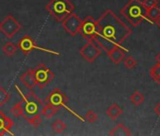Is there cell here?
<instances>
[{"instance_id": "cell-1", "label": "cell", "mask_w": 160, "mask_h": 136, "mask_svg": "<svg viewBox=\"0 0 160 136\" xmlns=\"http://www.w3.org/2000/svg\"><path fill=\"white\" fill-rule=\"evenodd\" d=\"M132 34L127 27L111 10H107L97 20V30L94 41L102 50L108 52L122 46V43Z\"/></svg>"}, {"instance_id": "cell-2", "label": "cell", "mask_w": 160, "mask_h": 136, "mask_svg": "<svg viewBox=\"0 0 160 136\" xmlns=\"http://www.w3.org/2000/svg\"><path fill=\"white\" fill-rule=\"evenodd\" d=\"M147 8L141 0H129L120 11V13L128 21V23L136 28L147 19Z\"/></svg>"}, {"instance_id": "cell-3", "label": "cell", "mask_w": 160, "mask_h": 136, "mask_svg": "<svg viewBox=\"0 0 160 136\" xmlns=\"http://www.w3.org/2000/svg\"><path fill=\"white\" fill-rule=\"evenodd\" d=\"M14 88L22 97V100L18 102L22 108V116L26 120H29L32 116L36 114H41V109L43 102L37 97V95L34 92H28L27 95H24L22 90L16 84L14 85Z\"/></svg>"}, {"instance_id": "cell-4", "label": "cell", "mask_w": 160, "mask_h": 136, "mask_svg": "<svg viewBox=\"0 0 160 136\" xmlns=\"http://www.w3.org/2000/svg\"><path fill=\"white\" fill-rule=\"evenodd\" d=\"M45 10L58 22H61L68 14L73 12L74 5L71 0H51Z\"/></svg>"}, {"instance_id": "cell-5", "label": "cell", "mask_w": 160, "mask_h": 136, "mask_svg": "<svg viewBox=\"0 0 160 136\" xmlns=\"http://www.w3.org/2000/svg\"><path fill=\"white\" fill-rule=\"evenodd\" d=\"M69 99L67 98L66 95L59 89H54L51 94L45 98L44 102H47L49 103L50 105H52L55 109L58 110L60 107H63L64 109H66L69 112H71L73 116H75L77 119H79L81 122H84L85 119L84 117L82 116H80L78 113H76L74 111H72L70 107H68L67 103H68Z\"/></svg>"}, {"instance_id": "cell-6", "label": "cell", "mask_w": 160, "mask_h": 136, "mask_svg": "<svg viewBox=\"0 0 160 136\" xmlns=\"http://www.w3.org/2000/svg\"><path fill=\"white\" fill-rule=\"evenodd\" d=\"M33 71H34L36 86H38L40 89L44 88L56 77V75L51 71V69H49L48 67H46V65L42 63L39 64L35 69H33Z\"/></svg>"}, {"instance_id": "cell-7", "label": "cell", "mask_w": 160, "mask_h": 136, "mask_svg": "<svg viewBox=\"0 0 160 136\" xmlns=\"http://www.w3.org/2000/svg\"><path fill=\"white\" fill-rule=\"evenodd\" d=\"M17 46L21 49V51L26 56H28L33 50H40V51H42V52H46V53H49V54L56 55V56H60V53L58 52V51L51 50V49L42 47L41 45H38L35 43V41L30 36H28V35H26V36L22 37V39L18 42Z\"/></svg>"}, {"instance_id": "cell-8", "label": "cell", "mask_w": 160, "mask_h": 136, "mask_svg": "<svg viewBox=\"0 0 160 136\" xmlns=\"http://www.w3.org/2000/svg\"><path fill=\"white\" fill-rule=\"evenodd\" d=\"M60 23L67 33H69L71 36H76L79 33L80 28H81L82 19L72 12L68 14Z\"/></svg>"}, {"instance_id": "cell-9", "label": "cell", "mask_w": 160, "mask_h": 136, "mask_svg": "<svg viewBox=\"0 0 160 136\" xmlns=\"http://www.w3.org/2000/svg\"><path fill=\"white\" fill-rule=\"evenodd\" d=\"M22 26L12 15H8L6 18L0 22V31H1L7 38H12L21 29Z\"/></svg>"}, {"instance_id": "cell-10", "label": "cell", "mask_w": 160, "mask_h": 136, "mask_svg": "<svg viewBox=\"0 0 160 136\" xmlns=\"http://www.w3.org/2000/svg\"><path fill=\"white\" fill-rule=\"evenodd\" d=\"M96 30L97 20H95L92 16H87L84 20H82L79 33L84 37V39H86L87 41H94Z\"/></svg>"}, {"instance_id": "cell-11", "label": "cell", "mask_w": 160, "mask_h": 136, "mask_svg": "<svg viewBox=\"0 0 160 136\" xmlns=\"http://www.w3.org/2000/svg\"><path fill=\"white\" fill-rule=\"evenodd\" d=\"M101 54H102L101 47L98 46L93 41H88L80 48V55L90 63H92Z\"/></svg>"}, {"instance_id": "cell-12", "label": "cell", "mask_w": 160, "mask_h": 136, "mask_svg": "<svg viewBox=\"0 0 160 136\" xmlns=\"http://www.w3.org/2000/svg\"><path fill=\"white\" fill-rule=\"evenodd\" d=\"M14 126V122L6 116V114L0 111V136L5 135H13V133L11 131V128Z\"/></svg>"}, {"instance_id": "cell-13", "label": "cell", "mask_w": 160, "mask_h": 136, "mask_svg": "<svg viewBox=\"0 0 160 136\" xmlns=\"http://www.w3.org/2000/svg\"><path fill=\"white\" fill-rule=\"evenodd\" d=\"M127 50L125 48H123L122 46H118L115 47L109 51L107 52L108 58L110 59V60L114 63V64H120L125 58V52Z\"/></svg>"}, {"instance_id": "cell-14", "label": "cell", "mask_w": 160, "mask_h": 136, "mask_svg": "<svg viewBox=\"0 0 160 136\" xmlns=\"http://www.w3.org/2000/svg\"><path fill=\"white\" fill-rule=\"evenodd\" d=\"M20 81L28 89L32 90L36 86V81H35V78H34V71H33V69H31V68L28 69V71L20 77Z\"/></svg>"}, {"instance_id": "cell-15", "label": "cell", "mask_w": 160, "mask_h": 136, "mask_svg": "<svg viewBox=\"0 0 160 136\" xmlns=\"http://www.w3.org/2000/svg\"><path fill=\"white\" fill-rule=\"evenodd\" d=\"M107 112V114H108V116L109 118H111L112 120H116L117 118H119L123 113V110L117 103H112L107 109V112Z\"/></svg>"}, {"instance_id": "cell-16", "label": "cell", "mask_w": 160, "mask_h": 136, "mask_svg": "<svg viewBox=\"0 0 160 136\" xmlns=\"http://www.w3.org/2000/svg\"><path fill=\"white\" fill-rule=\"evenodd\" d=\"M108 135H110V136H129V135H131V131L123 124H118L114 128H112L108 132Z\"/></svg>"}, {"instance_id": "cell-17", "label": "cell", "mask_w": 160, "mask_h": 136, "mask_svg": "<svg viewBox=\"0 0 160 136\" xmlns=\"http://www.w3.org/2000/svg\"><path fill=\"white\" fill-rule=\"evenodd\" d=\"M58 112V110L55 109L52 105H50L47 102H43L42 109H41V115H43L46 119H49L56 115Z\"/></svg>"}, {"instance_id": "cell-18", "label": "cell", "mask_w": 160, "mask_h": 136, "mask_svg": "<svg viewBox=\"0 0 160 136\" xmlns=\"http://www.w3.org/2000/svg\"><path fill=\"white\" fill-rule=\"evenodd\" d=\"M160 16V8L158 6H153L148 8L147 10V19L151 23H154L156 19Z\"/></svg>"}, {"instance_id": "cell-19", "label": "cell", "mask_w": 160, "mask_h": 136, "mask_svg": "<svg viewBox=\"0 0 160 136\" xmlns=\"http://www.w3.org/2000/svg\"><path fill=\"white\" fill-rule=\"evenodd\" d=\"M17 48H18V46H17L15 44L12 43V42H8L7 44H5L2 46V50H3L4 54H5L6 56H9V57L13 56V55L16 53Z\"/></svg>"}, {"instance_id": "cell-20", "label": "cell", "mask_w": 160, "mask_h": 136, "mask_svg": "<svg viewBox=\"0 0 160 136\" xmlns=\"http://www.w3.org/2000/svg\"><path fill=\"white\" fill-rule=\"evenodd\" d=\"M130 101L135 106H139L144 101V96L139 91H135L130 97Z\"/></svg>"}, {"instance_id": "cell-21", "label": "cell", "mask_w": 160, "mask_h": 136, "mask_svg": "<svg viewBox=\"0 0 160 136\" xmlns=\"http://www.w3.org/2000/svg\"><path fill=\"white\" fill-rule=\"evenodd\" d=\"M150 76L155 82L160 84V64L159 63H156L154 66L151 68Z\"/></svg>"}, {"instance_id": "cell-22", "label": "cell", "mask_w": 160, "mask_h": 136, "mask_svg": "<svg viewBox=\"0 0 160 136\" xmlns=\"http://www.w3.org/2000/svg\"><path fill=\"white\" fill-rule=\"evenodd\" d=\"M52 128H53V129H54L55 132H57V133H61V132H63V131L66 129L67 126H66V124H65L63 121H61L60 119H57V120L54 121V123H53V125H52Z\"/></svg>"}, {"instance_id": "cell-23", "label": "cell", "mask_w": 160, "mask_h": 136, "mask_svg": "<svg viewBox=\"0 0 160 136\" xmlns=\"http://www.w3.org/2000/svg\"><path fill=\"white\" fill-rule=\"evenodd\" d=\"M123 61V65L124 67H126L127 69H134V68L137 66L138 61L136 60V59L132 56H128L126 58H124Z\"/></svg>"}, {"instance_id": "cell-24", "label": "cell", "mask_w": 160, "mask_h": 136, "mask_svg": "<svg viewBox=\"0 0 160 136\" xmlns=\"http://www.w3.org/2000/svg\"><path fill=\"white\" fill-rule=\"evenodd\" d=\"M11 98V94L8 93L4 88L0 87V107H2Z\"/></svg>"}, {"instance_id": "cell-25", "label": "cell", "mask_w": 160, "mask_h": 136, "mask_svg": "<svg viewBox=\"0 0 160 136\" xmlns=\"http://www.w3.org/2000/svg\"><path fill=\"white\" fill-rule=\"evenodd\" d=\"M84 119L88 122V123H94L98 120V115L96 112H94L92 110H90L86 112Z\"/></svg>"}, {"instance_id": "cell-26", "label": "cell", "mask_w": 160, "mask_h": 136, "mask_svg": "<svg viewBox=\"0 0 160 136\" xmlns=\"http://www.w3.org/2000/svg\"><path fill=\"white\" fill-rule=\"evenodd\" d=\"M28 122L30 125H32L33 127L37 128V127H39L42 123V119L41 117V114H36V115L32 116L29 120H28Z\"/></svg>"}, {"instance_id": "cell-27", "label": "cell", "mask_w": 160, "mask_h": 136, "mask_svg": "<svg viewBox=\"0 0 160 136\" xmlns=\"http://www.w3.org/2000/svg\"><path fill=\"white\" fill-rule=\"evenodd\" d=\"M11 112H12V113L15 117H20V116H22V113H23L22 108H21V106H20L19 103L15 104V105L12 108Z\"/></svg>"}, {"instance_id": "cell-28", "label": "cell", "mask_w": 160, "mask_h": 136, "mask_svg": "<svg viewBox=\"0 0 160 136\" xmlns=\"http://www.w3.org/2000/svg\"><path fill=\"white\" fill-rule=\"evenodd\" d=\"M158 3H159L158 0H144L143 1V4L145 5L147 9L153 7V6H158Z\"/></svg>"}, {"instance_id": "cell-29", "label": "cell", "mask_w": 160, "mask_h": 136, "mask_svg": "<svg viewBox=\"0 0 160 136\" xmlns=\"http://www.w3.org/2000/svg\"><path fill=\"white\" fill-rule=\"evenodd\" d=\"M154 112H155V114H156L158 117H160V102H158V103L154 106Z\"/></svg>"}, {"instance_id": "cell-30", "label": "cell", "mask_w": 160, "mask_h": 136, "mask_svg": "<svg viewBox=\"0 0 160 136\" xmlns=\"http://www.w3.org/2000/svg\"><path fill=\"white\" fill-rule=\"evenodd\" d=\"M155 60H156V62H157V63H159V64H160V52L155 56Z\"/></svg>"}, {"instance_id": "cell-31", "label": "cell", "mask_w": 160, "mask_h": 136, "mask_svg": "<svg viewBox=\"0 0 160 136\" xmlns=\"http://www.w3.org/2000/svg\"><path fill=\"white\" fill-rule=\"evenodd\" d=\"M154 23H155V24H156V26L160 29V16L156 19V21H155Z\"/></svg>"}]
</instances>
